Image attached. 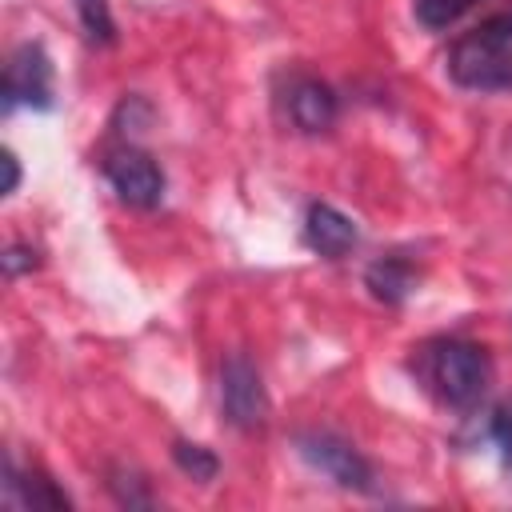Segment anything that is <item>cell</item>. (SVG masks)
<instances>
[{"mask_svg": "<svg viewBox=\"0 0 512 512\" xmlns=\"http://www.w3.org/2000/svg\"><path fill=\"white\" fill-rule=\"evenodd\" d=\"M288 116L300 132H328L332 120H336V96L324 80H312V76H296L288 84Z\"/></svg>", "mask_w": 512, "mask_h": 512, "instance_id": "obj_7", "label": "cell"}, {"mask_svg": "<svg viewBox=\"0 0 512 512\" xmlns=\"http://www.w3.org/2000/svg\"><path fill=\"white\" fill-rule=\"evenodd\" d=\"M172 460H176V468L184 472V476H192V480H200V484H208L212 476H216V456L204 448V444H188V440H176L172 444Z\"/></svg>", "mask_w": 512, "mask_h": 512, "instance_id": "obj_11", "label": "cell"}, {"mask_svg": "<svg viewBox=\"0 0 512 512\" xmlns=\"http://www.w3.org/2000/svg\"><path fill=\"white\" fill-rule=\"evenodd\" d=\"M4 492H8V504H24V508H68V496L56 492L44 476H16V468L8 464L4 472Z\"/></svg>", "mask_w": 512, "mask_h": 512, "instance_id": "obj_10", "label": "cell"}, {"mask_svg": "<svg viewBox=\"0 0 512 512\" xmlns=\"http://www.w3.org/2000/svg\"><path fill=\"white\" fill-rule=\"evenodd\" d=\"M488 432H492V440H496V448H500L504 464L512 468V404H504V408H496V412H492Z\"/></svg>", "mask_w": 512, "mask_h": 512, "instance_id": "obj_14", "label": "cell"}, {"mask_svg": "<svg viewBox=\"0 0 512 512\" xmlns=\"http://www.w3.org/2000/svg\"><path fill=\"white\" fill-rule=\"evenodd\" d=\"M16 184H20V164H16V156L4 148V188H0V192H4V196H12V192H16Z\"/></svg>", "mask_w": 512, "mask_h": 512, "instance_id": "obj_16", "label": "cell"}, {"mask_svg": "<svg viewBox=\"0 0 512 512\" xmlns=\"http://www.w3.org/2000/svg\"><path fill=\"white\" fill-rule=\"evenodd\" d=\"M48 108L52 104V64L40 44H20L4 68V108Z\"/></svg>", "mask_w": 512, "mask_h": 512, "instance_id": "obj_6", "label": "cell"}, {"mask_svg": "<svg viewBox=\"0 0 512 512\" xmlns=\"http://www.w3.org/2000/svg\"><path fill=\"white\" fill-rule=\"evenodd\" d=\"M32 264H36V252H28V248H8V256H4V272H8V276L24 272V268H32Z\"/></svg>", "mask_w": 512, "mask_h": 512, "instance_id": "obj_15", "label": "cell"}, {"mask_svg": "<svg viewBox=\"0 0 512 512\" xmlns=\"http://www.w3.org/2000/svg\"><path fill=\"white\" fill-rule=\"evenodd\" d=\"M304 240H308L312 252H320L328 260H340L356 248V224L332 204H312L308 216H304Z\"/></svg>", "mask_w": 512, "mask_h": 512, "instance_id": "obj_8", "label": "cell"}, {"mask_svg": "<svg viewBox=\"0 0 512 512\" xmlns=\"http://www.w3.org/2000/svg\"><path fill=\"white\" fill-rule=\"evenodd\" d=\"M220 408H224L228 424L232 428H244V432H256L268 420L264 380H260L256 364L244 352H232L220 364Z\"/></svg>", "mask_w": 512, "mask_h": 512, "instance_id": "obj_3", "label": "cell"}, {"mask_svg": "<svg viewBox=\"0 0 512 512\" xmlns=\"http://www.w3.org/2000/svg\"><path fill=\"white\" fill-rule=\"evenodd\" d=\"M76 12H80V24H84L92 44H112L116 40V24H112V12H108V0H76Z\"/></svg>", "mask_w": 512, "mask_h": 512, "instance_id": "obj_12", "label": "cell"}, {"mask_svg": "<svg viewBox=\"0 0 512 512\" xmlns=\"http://www.w3.org/2000/svg\"><path fill=\"white\" fill-rule=\"evenodd\" d=\"M448 76L472 92L512 88V12L488 16L448 52Z\"/></svg>", "mask_w": 512, "mask_h": 512, "instance_id": "obj_1", "label": "cell"}, {"mask_svg": "<svg viewBox=\"0 0 512 512\" xmlns=\"http://www.w3.org/2000/svg\"><path fill=\"white\" fill-rule=\"evenodd\" d=\"M364 284H368V292H372L380 304H404L408 292L416 288V272H412L408 260L384 256V260H372V264H368Z\"/></svg>", "mask_w": 512, "mask_h": 512, "instance_id": "obj_9", "label": "cell"}, {"mask_svg": "<svg viewBox=\"0 0 512 512\" xmlns=\"http://www.w3.org/2000/svg\"><path fill=\"white\" fill-rule=\"evenodd\" d=\"M472 4L480 0H416V20L424 28H448L452 20H460Z\"/></svg>", "mask_w": 512, "mask_h": 512, "instance_id": "obj_13", "label": "cell"}, {"mask_svg": "<svg viewBox=\"0 0 512 512\" xmlns=\"http://www.w3.org/2000/svg\"><path fill=\"white\" fill-rule=\"evenodd\" d=\"M420 372L440 404L448 408H476L488 388V352L472 340H432L420 352Z\"/></svg>", "mask_w": 512, "mask_h": 512, "instance_id": "obj_2", "label": "cell"}, {"mask_svg": "<svg viewBox=\"0 0 512 512\" xmlns=\"http://www.w3.org/2000/svg\"><path fill=\"white\" fill-rule=\"evenodd\" d=\"M104 176H108L112 192L132 208H156L164 196V172L148 152H136V148L112 152L104 160Z\"/></svg>", "mask_w": 512, "mask_h": 512, "instance_id": "obj_5", "label": "cell"}, {"mask_svg": "<svg viewBox=\"0 0 512 512\" xmlns=\"http://www.w3.org/2000/svg\"><path fill=\"white\" fill-rule=\"evenodd\" d=\"M296 452L316 468L324 472L332 484L340 488H352V492H372V464L336 432H300L296 436Z\"/></svg>", "mask_w": 512, "mask_h": 512, "instance_id": "obj_4", "label": "cell"}]
</instances>
